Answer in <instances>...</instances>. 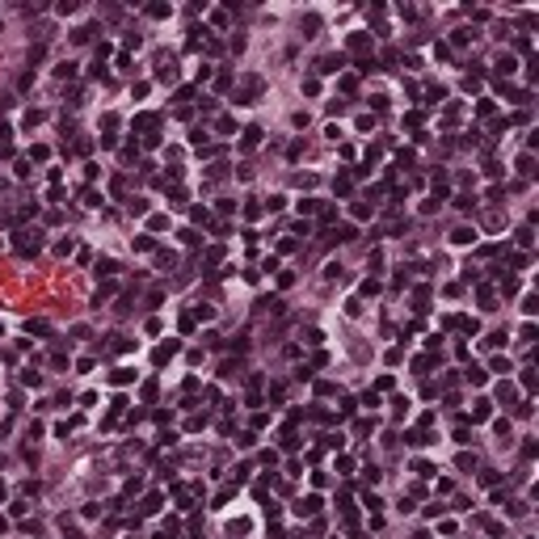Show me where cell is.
Instances as JSON below:
<instances>
[{"instance_id": "cell-22", "label": "cell", "mask_w": 539, "mask_h": 539, "mask_svg": "<svg viewBox=\"0 0 539 539\" xmlns=\"http://www.w3.org/2000/svg\"><path fill=\"white\" fill-rule=\"evenodd\" d=\"M371 211H375V207H371V202H354V219H367Z\"/></svg>"}, {"instance_id": "cell-13", "label": "cell", "mask_w": 539, "mask_h": 539, "mask_svg": "<svg viewBox=\"0 0 539 539\" xmlns=\"http://www.w3.org/2000/svg\"><path fill=\"white\" fill-rule=\"evenodd\" d=\"M316 215H320V223H333V219H337V207H329V202H320V211H316Z\"/></svg>"}, {"instance_id": "cell-5", "label": "cell", "mask_w": 539, "mask_h": 539, "mask_svg": "<svg viewBox=\"0 0 539 539\" xmlns=\"http://www.w3.org/2000/svg\"><path fill=\"white\" fill-rule=\"evenodd\" d=\"M131 379H135V371H131V367H118V371H110V383H114V388H123V383H131Z\"/></svg>"}, {"instance_id": "cell-12", "label": "cell", "mask_w": 539, "mask_h": 539, "mask_svg": "<svg viewBox=\"0 0 539 539\" xmlns=\"http://www.w3.org/2000/svg\"><path fill=\"white\" fill-rule=\"evenodd\" d=\"M518 173H522V177H531V173H535V160H531V152H522V156H518Z\"/></svg>"}, {"instance_id": "cell-16", "label": "cell", "mask_w": 539, "mask_h": 539, "mask_svg": "<svg viewBox=\"0 0 539 539\" xmlns=\"http://www.w3.org/2000/svg\"><path fill=\"white\" fill-rule=\"evenodd\" d=\"M257 143H261V127H249L245 131V148H257Z\"/></svg>"}, {"instance_id": "cell-19", "label": "cell", "mask_w": 539, "mask_h": 539, "mask_svg": "<svg viewBox=\"0 0 539 539\" xmlns=\"http://www.w3.org/2000/svg\"><path fill=\"white\" fill-rule=\"evenodd\" d=\"M489 375H485V371L481 367H468V383H476V388H481V383H485Z\"/></svg>"}, {"instance_id": "cell-10", "label": "cell", "mask_w": 539, "mask_h": 539, "mask_svg": "<svg viewBox=\"0 0 539 539\" xmlns=\"http://www.w3.org/2000/svg\"><path fill=\"white\" fill-rule=\"evenodd\" d=\"M514 68H518V59H514V55H501V59H497V72H501V76H510Z\"/></svg>"}, {"instance_id": "cell-6", "label": "cell", "mask_w": 539, "mask_h": 539, "mask_svg": "<svg viewBox=\"0 0 539 539\" xmlns=\"http://www.w3.org/2000/svg\"><path fill=\"white\" fill-rule=\"evenodd\" d=\"M320 506H325V501H320V497L312 493V497H304V501H299V506H295V514H316Z\"/></svg>"}, {"instance_id": "cell-23", "label": "cell", "mask_w": 539, "mask_h": 539, "mask_svg": "<svg viewBox=\"0 0 539 539\" xmlns=\"http://www.w3.org/2000/svg\"><path fill=\"white\" fill-rule=\"evenodd\" d=\"M135 249H139V253H148V249H156V241H152V236H135Z\"/></svg>"}, {"instance_id": "cell-3", "label": "cell", "mask_w": 539, "mask_h": 539, "mask_svg": "<svg viewBox=\"0 0 539 539\" xmlns=\"http://www.w3.org/2000/svg\"><path fill=\"white\" fill-rule=\"evenodd\" d=\"M118 270H123V266H118L114 257H101V261H97V278H105V282H110V278H114Z\"/></svg>"}, {"instance_id": "cell-17", "label": "cell", "mask_w": 539, "mask_h": 539, "mask_svg": "<svg viewBox=\"0 0 539 539\" xmlns=\"http://www.w3.org/2000/svg\"><path fill=\"white\" fill-rule=\"evenodd\" d=\"M320 211V198H304L299 202V215H316Z\"/></svg>"}, {"instance_id": "cell-28", "label": "cell", "mask_w": 539, "mask_h": 539, "mask_svg": "<svg viewBox=\"0 0 539 539\" xmlns=\"http://www.w3.org/2000/svg\"><path fill=\"white\" fill-rule=\"evenodd\" d=\"M182 245H198V232H194V227H182Z\"/></svg>"}, {"instance_id": "cell-14", "label": "cell", "mask_w": 539, "mask_h": 539, "mask_svg": "<svg viewBox=\"0 0 539 539\" xmlns=\"http://www.w3.org/2000/svg\"><path fill=\"white\" fill-rule=\"evenodd\" d=\"M169 13H173L169 5H148V17H156V21H164V17H169Z\"/></svg>"}, {"instance_id": "cell-9", "label": "cell", "mask_w": 539, "mask_h": 539, "mask_svg": "<svg viewBox=\"0 0 539 539\" xmlns=\"http://www.w3.org/2000/svg\"><path fill=\"white\" fill-rule=\"evenodd\" d=\"M489 413H493V409H489V400H476L472 404V422H489Z\"/></svg>"}, {"instance_id": "cell-31", "label": "cell", "mask_w": 539, "mask_h": 539, "mask_svg": "<svg viewBox=\"0 0 539 539\" xmlns=\"http://www.w3.org/2000/svg\"><path fill=\"white\" fill-rule=\"evenodd\" d=\"M42 123V110H26V127H38Z\"/></svg>"}, {"instance_id": "cell-20", "label": "cell", "mask_w": 539, "mask_h": 539, "mask_svg": "<svg viewBox=\"0 0 539 539\" xmlns=\"http://www.w3.org/2000/svg\"><path fill=\"white\" fill-rule=\"evenodd\" d=\"M333 236H337V241H354V236H358V227H350V223H345V227H337Z\"/></svg>"}, {"instance_id": "cell-1", "label": "cell", "mask_w": 539, "mask_h": 539, "mask_svg": "<svg viewBox=\"0 0 539 539\" xmlns=\"http://www.w3.org/2000/svg\"><path fill=\"white\" fill-rule=\"evenodd\" d=\"M13 249H17L21 257H34V253H38V249H42V236H38V232H17Z\"/></svg>"}, {"instance_id": "cell-11", "label": "cell", "mask_w": 539, "mask_h": 539, "mask_svg": "<svg viewBox=\"0 0 539 539\" xmlns=\"http://www.w3.org/2000/svg\"><path fill=\"white\" fill-rule=\"evenodd\" d=\"M497 400L501 404H514V383H497Z\"/></svg>"}, {"instance_id": "cell-8", "label": "cell", "mask_w": 539, "mask_h": 539, "mask_svg": "<svg viewBox=\"0 0 539 539\" xmlns=\"http://www.w3.org/2000/svg\"><path fill=\"white\" fill-rule=\"evenodd\" d=\"M451 241H455V245H472V241H476V232H472V227H455V232H451Z\"/></svg>"}, {"instance_id": "cell-7", "label": "cell", "mask_w": 539, "mask_h": 539, "mask_svg": "<svg viewBox=\"0 0 539 539\" xmlns=\"http://www.w3.org/2000/svg\"><path fill=\"white\" fill-rule=\"evenodd\" d=\"M160 493H148V497H143V506H139V514H160Z\"/></svg>"}, {"instance_id": "cell-2", "label": "cell", "mask_w": 539, "mask_h": 539, "mask_svg": "<svg viewBox=\"0 0 539 539\" xmlns=\"http://www.w3.org/2000/svg\"><path fill=\"white\" fill-rule=\"evenodd\" d=\"M341 68H345V55H325L316 64V72H325V76H329V72H341Z\"/></svg>"}, {"instance_id": "cell-15", "label": "cell", "mask_w": 539, "mask_h": 539, "mask_svg": "<svg viewBox=\"0 0 539 539\" xmlns=\"http://www.w3.org/2000/svg\"><path fill=\"white\" fill-rule=\"evenodd\" d=\"M367 46H371L367 34H350V51H367Z\"/></svg>"}, {"instance_id": "cell-24", "label": "cell", "mask_w": 539, "mask_h": 539, "mask_svg": "<svg viewBox=\"0 0 539 539\" xmlns=\"http://www.w3.org/2000/svg\"><path fill=\"white\" fill-rule=\"evenodd\" d=\"M304 93H308V97H316V93H320V80L308 76V80H304Z\"/></svg>"}, {"instance_id": "cell-30", "label": "cell", "mask_w": 539, "mask_h": 539, "mask_svg": "<svg viewBox=\"0 0 539 539\" xmlns=\"http://www.w3.org/2000/svg\"><path fill=\"white\" fill-rule=\"evenodd\" d=\"M442 97H447V89H442V85H430V101H434V105H438Z\"/></svg>"}, {"instance_id": "cell-18", "label": "cell", "mask_w": 539, "mask_h": 539, "mask_svg": "<svg viewBox=\"0 0 539 539\" xmlns=\"http://www.w3.org/2000/svg\"><path fill=\"white\" fill-rule=\"evenodd\" d=\"M404 438H409L413 447H426V442H430V434H426V430H409V434H404Z\"/></svg>"}, {"instance_id": "cell-27", "label": "cell", "mask_w": 539, "mask_h": 539, "mask_svg": "<svg viewBox=\"0 0 539 539\" xmlns=\"http://www.w3.org/2000/svg\"><path fill=\"white\" fill-rule=\"evenodd\" d=\"M85 207H101V194H97V190H85Z\"/></svg>"}, {"instance_id": "cell-26", "label": "cell", "mask_w": 539, "mask_h": 539, "mask_svg": "<svg viewBox=\"0 0 539 539\" xmlns=\"http://www.w3.org/2000/svg\"><path fill=\"white\" fill-rule=\"evenodd\" d=\"M333 190H337V194H350V177H345V173H341V177H337V182H333Z\"/></svg>"}, {"instance_id": "cell-21", "label": "cell", "mask_w": 539, "mask_h": 539, "mask_svg": "<svg viewBox=\"0 0 539 539\" xmlns=\"http://www.w3.org/2000/svg\"><path fill=\"white\" fill-rule=\"evenodd\" d=\"M522 312H526V316H535V312H539V299H535V295H526V299H522Z\"/></svg>"}, {"instance_id": "cell-29", "label": "cell", "mask_w": 539, "mask_h": 539, "mask_svg": "<svg viewBox=\"0 0 539 539\" xmlns=\"http://www.w3.org/2000/svg\"><path fill=\"white\" fill-rule=\"evenodd\" d=\"M493 371L497 375H510V358H493Z\"/></svg>"}, {"instance_id": "cell-4", "label": "cell", "mask_w": 539, "mask_h": 539, "mask_svg": "<svg viewBox=\"0 0 539 539\" xmlns=\"http://www.w3.org/2000/svg\"><path fill=\"white\" fill-rule=\"evenodd\" d=\"M177 350H182V345H177V341H169V345H160V350L152 354V363H156V367H164V363H169V358H173Z\"/></svg>"}, {"instance_id": "cell-25", "label": "cell", "mask_w": 539, "mask_h": 539, "mask_svg": "<svg viewBox=\"0 0 539 539\" xmlns=\"http://www.w3.org/2000/svg\"><path fill=\"white\" fill-rule=\"evenodd\" d=\"M468 38H472V30H455L451 42H455V46H468Z\"/></svg>"}]
</instances>
